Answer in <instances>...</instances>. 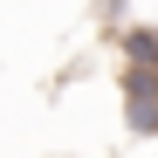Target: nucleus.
<instances>
[{
    "label": "nucleus",
    "instance_id": "1",
    "mask_svg": "<svg viewBox=\"0 0 158 158\" xmlns=\"http://www.w3.org/2000/svg\"><path fill=\"white\" fill-rule=\"evenodd\" d=\"M117 89H124V124H131V138H158V76L138 69V62H124Z\"/></svg>",
    "mask_w": 158,
    "mask_h": 158
},
{
    "label": "nucleus",
    "instance_id": "2",
    "mask_svg": "<svg viewBox=\"0 0 158 158\" xmlns=\"http://www.w3.org/2000/svg\"><path fill=\"white\" fill-rule=\"evenodd\" d=\"M124 7H131V0H96V14H110V21H117Z\"/></svg>",
    "mask_w": 158,
    "mask_h": 158
}]
</instances>
